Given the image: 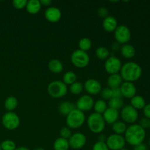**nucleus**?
<instances>
[{"instance_id": "1", "label": "nucleus", "mask_w": 150, "mask_h": 150, "mask_svg": "<svg viewBox=\"0 0 150 150\" xmlns=\"http://www.w3.org/2000/svg\"><path fill=\"white\" fill-rule=\"evenodd\" d=\"M125 139L128 144L135 146L142 144L146 138V130L139 124L130 125L125 133Z\"/></svg>"}, {"instance_id": "2", "label": "nucleus", "mask_w": 150, "mask_h": 150, "mask_svg": "<svg viewBox=\"0 0 150 150\" xmlns=\"http://www.w3.org/2000/svg\"><path fill=\"white\" fill-rule=\"evenodd\" d=\"M120 73L122 80L133 83L142 77V68L138 63L134 62H127L122 64Z\"/></svg>"}, {"instance_id": "3", "label": "nucleus", "mask_w": 150, "mask_h": 150, "mask_svg": "<svg viewBox=\"0 0 150 150\" xmlns=\"http://www.w3.org/2000/svg\"><path fill=\"white\" fill-rule=\"evenodd\" d=\"M89 130L95 134H100L105 130V122L102 114L92 113L88 117L86 120Z\"/></svg>"}, {"instance_id": "4", "label": "nucleus", "mask_w": 150, "mask_h": 150, "mask_svg": "<svg viewBox=\"0 0 150 150\" xmlns=\"http://www.w3.org/2000/svg\"><path fill=\"white\" fill-rule=\"evenodd\" d=\"M86 121V116L84 112L74 108L66 117V125L70 129H78L83 126Z\"/></svg>"}, {"instance_id": "5", "label": "nucleus", "mask_w": 150, "mask_h": 150, "mask_svg": "<svg viewBox=\"0 0 150 150\" xmlns=\"http://www.w3.org/2000/svg\"><path fill=\"white\" fill-rule=\"evenodd\" d=\"M67 85L63 83L62 81H51L47 87L48 93L53 98H62L67 93Z\"/></svg>"}, {"instance_id": "6", "label": "nucleus", "mask_w": 150, "mask_h": 150, "mask_svg": "<svg viewBox=\"0 0 150 150\" xmlns=\"http://www.w3.org/2000/svg\"><path fill=\"white\" fill-rule=\"evenodd\" d=\"M70 61L75 67L78 68H84L89 65L90 57L86 52L77 49L72 53Z\"/></svg>"}, {"instance_id": "7", "label": "nucleus", "mask_w": 150, "mask_h": 150, "mask_svg": "<svg viewBox=\"0 0 150 150\" xmlns=\"http://www.w3.org/2000/svg\"><path fill=\"white\" fill-rule=\"evenodd\" d=\"M20 118L18 115L13 111L7 112L2 116L1 123L7 130H14L20 125Z\"/></svg>"}, {"instance_id": "8", "label": "nucleus", "mask_w": 150, "mask_h": 150, "mask_svg": "<svg viewBox=\"0 0 150 150\" xmlns=\"http://www.w3.org/2000/svg\"><path fill=\"white\" fill-rule=\"evenodd\" d=\"M120 117L125 123L133 125L135 124L139 119V112L130 105H125L121 110Z\"/></svg>"}, {"instance_id": "9", "label": "nucleus", "mask_w": 150, "mask_h": 150, "mask_svg": "<svg viewBox=\"0 0 150 150\" xmlns=\"http://www.w3.org/2000/svg\"><path fill=\"white\" fill-rule=\"evenodd\" d=\"M114 33L116 42L120 43V45L128 43L131 39V32L125 25H119Z\"/></svg>"}, {"instance_id": "10", "label": "nucleus", "mask_w": 150, "mask_h": 150, "mask_svg": "<svg viewBox=\"0 0 150 150\" xmlns=\"http://www.w3.org/2000/svg\"><path fill=\"white\" fill-rule=\"evenodd\" d=\"M122 62L115 56H110L105 61L104 68L109 75L118 74L122 68Z\"/></svg>"}, {"instance_id": "11", "label": "nucleus", "mask_w": 150, "mask_h": 150, "mask_svg": "<svg viewBox=\"0 0 150 150\" xmlns=\"http://www.w3.org/2000/svg\"><path fill=\"white\" fill-rule=\"evenodd\" d=\"M105 144L109 150H120L125 148L126 142L124 136L114 133L107 137Z\"/></svg>"}, {"instance_id": "12", "label": "nucleus", "mask_w": 150, "mask_h": 150, "mask_svg": "<svg viewBox=\"0 0 150 150\" xmlns=\"http://www.w3.org/2000/svg\"><path fill=\"white\" fill-rule=\"evenodd\" d=\"M94 103L95 101L91 95H84L81 96L78 99L76 103V108L83 112H85V111H90L92 108H93Z\"/></svg>"}, {"instance_id": "13", "label": "nucleus", "mask_w": 150, "mask_h": 150, "mask_svg": "<svg viewBox=\"0 0 150 150\" xmlns=\"http://www.w3.org/2000/svg\"><path fill=\"white\" fill-rule=\"evenodd\" d=\"M70 147L73 149H80L85 146L86 143V137L83 133H73L71 137L68 139Z\"/></svg>"}, {"instance_id": "14", "label": "nucleus", "mask_w": 150, "mask_h": 150, "mask_svg": "<svg viewBox=\"0 0 150 150\" xmlns=\"http://www.w3.org/2000/svg\"><path fill=\"white\" fill-rule=\"evenodd\" d=\"M83 89H85L89 95H97L102 90V85L97 79H87L83 83Z\"/></svg>"}, {"instance_id": "15", "label": "nucleus", "mask_w": 150, "mask_h": 150, "mask_svg": "<svg viewBox=\"0 0 150 150\" xmlns=\"http://www.w3.org/2000/svg\"><path fill=\"white\" fill-rule=\"evenodd\" d=\"M45 19L51 23H57L62 18V12L56 7H49L45 10L44 13Z\"/></svg>"}, {"instance_id": "16", "label": "nucleus", "mask_w": 150, "mask_h": 150, "mask_svg": "<svg viewBox=\"0 0 150 150\" xmlns=\"http://www.w3.org/2000/svg\"><path fill=\"white\" fill-rule=\"evenodd\" d=\"M120 90L122 92V96L125 98L131 99L132 98L136 95L137 89L134 83L131 82L125 81L120 86Z\"/></svg>"}, {"instance_id": "17", "label": "nucleus", "mask_w": 150, "mask_h": 150, "mask_svg": "<svg viewBox=\"0 0 150 150\" xmlns=\"http://www.w3.org/2000/svg\"><path fill=\"white\" fill-rule=\"evenodd\" d=\"M102 115L105 120V124L111 125L118 121L120 117V111L118 110L114 109V108H109V107H108V108L105 110V111Z\"/></svg>"}, {"instance_id": "18", "label": "nucleus", "mask_w": 150, "mask_h": 150, "mask_svg": "<svg viewBox=\"0 0 150 150\" xmlns=\"http://www.w3.org/2000/svg\"><path fill=\"white\" fill-rule=\"evenodd\" d=\"M102 26L104 30L106 31V32H114L119 25L116 18H114L112 16H108V17L103 19Z\"/></svg>"}, {"instance_id": "19", "label": "nucleus", "mask_w": 150, "mask_h": 150, "mask_svg": "<svg viewBox=\"0 0 150 150\" xmlns=\"http://www.w3.org/2000/svg\"><path fill=\"white\" fill-rule=\"evenodd\" d=\"M123 83V80L120 74L110 75L107 79V85L110 89H115V88L120 87L122 83Z\"/></svg>"}, {"instance_id": "20", "label": "nucleus", "mask_w": 150, "mask_h": 150, "mask_svg": "<svg viewBox=\"0 0 150 150\" xmlns=\"http://www.w3.org/2000/svg\"><path fill=\"white\" fill-rule=\"evenodd\" d=\"M121 55L125 59H132L136 55V49L131 44H125L120 48Z\"/></svg>"}, {"instance_id": "21", "label": "nucleus", "mask_w": 150, "mask_h": 150, "mask_svg": "<svg viewBox=\"0 0 150 150\" xmlns=\"http://www.w3.org/2000/svg\"><path fill=\"white\" fill-rule=\"evenodd\" d=\"M74 108H76V105L72 102L64 101L61 103L58 107V111L60 114L67 117Z\"/></svg>"}, {"instance_id": "22", "label": "nucleus", "mask_w": 150, "mask_h": 150, "mask_svg": "<svg viewBox=\"0 0 150 150\" xmlns=\"http://www.w3.org/2000/svg\"><path fill=\"white\" fill-rule=\"evenodd\" d=\"M40 2L39 0H30L27 1V4L26 6V11L31 15H36L38 14L41 10Z\"/></svg>"}, {"instance_id": "23", "label": "nucleus", "mask_w": 150, "mask_h": 150, "mask_svg": "<svg viewBox=\"0 0 150 150\" xmlns=\"http://www.w3.org/2000/svg\"><path fill=\"white\" fill-rule=\"evenodd\" d=\"M48 70L53 73H60L62 72L64 67H63V64L60 60L57 59H53L50 60L48 64Z\"/></svg>"}, {"instance_id": "24", "label": "nucleus", "mask_w": 150, "mask_h": 150, "mask_svg": "<svg viewBox=\"0 0 150 150\" xmlns=\"http://www.w3.org/2000/svg\"><path fill=\"white\" fill-rule=\"evenodd\" d=\"M146 104L145 99L142 96H140V95H136L130 99V105L133 106L137 111L138 110L143 109L145 105H146Z\"/></svg>"}, {"instance_id": "25", "label": "nucleus", "mask_w": 150, "mask_h": 150, "mask_svg": "<svg viewBox=\"0 0 150 150\" xmlns=\"http://www.w3.org/2000/svg\"><path fill=\"white\" fill-rule=\"evenodd\" d=\"M111 128H112L114 134L122 136V134H125V133L126 132L127 127L126 123H125L122 121H119L118 120L113 125H111Z\"/></svg>"}, {"instance_id": "26", "label": "nucleus", "mask_w": 150, "mask_h": 150, "mask_svg": "<svg viewBox=\"0 0 150 150\" xmlns=\"http://www.w3.org/2000/svg\"><path fill=\"white\" fill-rule=\"evenodd\" d=\"M18 104V102L17 98L14 96H10L6 98L4 105V108L7 110V112H10V111H13V110L17 108Z\"/></svg>"}, {"instance_id": "27", "label": "nucleus", "mask_w": 150, "mask_h": 150, "mask_svg": "<svg viewBox=\"0 0 150 150\" xmlns=\"http://www.w3.org/2000/svg\"><path fill=\"white\" fill-rule=\"evenodd\" d=\"M70 148L68 140L63 138H58L54 142V150H68Z\"/></svg>"}, {"instance_id": "28", "label": "nucleus", "mask_w": 150, "mask_h": 150, "mask_svg": "<svg viewBox=\"0 0 150 150\" xmlns=\"http://www.w3.org/2000/svg\"><path fill=\"white\" fill-rule=\"evenodd\" d=\"M125 106V103L122 98H112L111 100H108V107L111 108H114L116 110L122 109Z\"/></svg>"}, {"instance_id": "29", "label": "nucleus", "mask_w": 150, "mask_h": 150, "mask_svg": "<svg viewBox=\"0 0 150 150\" xmlns=\"http://www.w3.org/2000/svg\"><path fill=\"white\" fill-rule=\"evenodd\" d=\"M94 111L95 113L99 114H103L105 111V110L108 108V103L103 100L100 99L97 100L94 103Z\"/></svg>"}, {"instance_id": "30", "label": "nucleus", "mask_w": 150, "mask_h": 150, "mask_svg": "<svg viewBox=\"0 0 150 150\" xmlns=\"http://www.w3.org/2000/svg\"><path fill=\"white\" fill-rule=\"evenodd\" d=\"M95 55L100 60H106L110 57V51L106 47L100 46L95 51Z\"/></svg>"}, {"instance_id": "31", "label": "nucleus", "mask_w": 150, "mask_h": 150, "mask_svg": "<svg viewBox=\"0 0 150 150\" xmlns=\"http://www.w3.org/2000/svg\"><path fill=\"white\" fill-rule=\"evenodd\" d=\"M79 49L81 51H85V52H87L88 51L91 49L92 45V42L91 41V40L88 38H83L79 40Z\"/></svg>"}, {"instance_id": "32", "label": "nucleus", "mask_w": 150, "mask_h": 150, "mask_svg": "<svg viewBox=\"0 0 150 150\" xmlns=\"http://www.w3.org/2000/svg\"><path fill=\"white\" fill-rule=\"evenodd\" d=\"M63 83L66 85H71L77 81V76L74 72H66L63 76Z\"/></svg>"}, {"instance_id": "33", "label": "nucleus", "mask_w": 150, "mask_h": 150, "mask_svg": "<svg viewBox=\"0 0 150 150\" xmlns=\"http://www.w3.org/2000/svg\"><path fill=\"white\" fill-rule=\"evenodd\" d=\"M83 90V84L81 82L76 81L70 86V92L73 95H79Z\"/></svg>"}, {"instance_id": "34", "label": "nucleus", "mask_w": 150, "mask_h": 150, "mask_svg": "<svg viewBox=\"0 0 150 150\" xmlns=\"http://www.w3.org/2000/svg\"><path fill=\"white\" fill-rule=\"evenodd\" d=\"M100 95L101 97V99L103 100H109L113 98L112 89L108 87L102 89V90L100 92Z\"/></svg>"}, {"instance_id": "35", "label": "nucleus", "mask_w": 150, "mask_h": 150, "mask_svg": "<svg viewBox=\"0 0 150 150\" xmlns=\"http://www.w3.org/2000/svg\"><path fill=\"white\" fill-rule=\"evenodd\" d=\"M1 150H16V144L13 141L7 139L4 140L2 143L1 144Z\"/></svg>"}, {"instance_id": "36", "label": "nucleus", "mask_w": 150, "mask_h": 150, "mask_svg": "<svg viewBox=\"0 0 150 150\" xmlns=\"http://www.w3.org/2000/svg\"><path fill=\"white\" fill-rule=\"evenodd\" d=\"M72 131H71V129L69 128L68 127H64L62 128H61L59 131V135H60V137L63 138L64 139H67L68 140L72 136Z\"/></svg>"}, {"instance_id": "37", "label": "nucleus", "mask_w": 150, "mask_h": 150, "mask_svg": "<svg viewBox=\"0 0 150 150\" xmlns=\"http://www.w3.org/2000/svg\"><path fill=\"white\" fill-rule=\"evenodd\" d=\"M27 1L26 0H14L13 1V6L17 10H22L26 8Z\"/></svg>"}, {"instance_id": "38", "label": "nucleus", "mask_w": 150, "mask_h": 150, "mask_svg": "<svg viewBox=\"0 0 150 150\" xmlns=\"http://www.w3.org/2000/svg\"><path fill=\"white\" fill-rule=\"evenodd\" d=\"M92 150H109L105 142H97L92 146Z\"/></svg>"}, {"instance_id": "39", "label": "nucleus", "mask_w": 150, "mask_h": 150, "mask_svg": "<svg viewBox=\"0 0 150 150\" xmlns=\"http://www.w3.org/2000/svg\"><path fill=\"white\" fill-rule=\"evenodd\" d=\"M98 15L99 17L102 18H105L108 16V10L106 7H100L98 8Z\"/></svg>"}, {"instance_id": "40", "label": "nucleus", "mask_w": 150, "mask_h": 150, "mask_svg": "<svg viewBox=\"0 0 150 150\" xmlns=\"http://www.w3.org/2000/svg\"><path fill=\"white\" fill-rule=\"evenodd\" d=\"M139 125L142 127V128L144 129V130H146V129L147 128H149L150 120L146 118L145 117H143V118H142L140 120H139Z\"/></svg>"}, {"instance_id": "41", "label": "nucleus", "mask_w": 150, "mask_h": 150, "mask_svg": "<svg viewBox=\"0 0 150 150\" xmlns=\"http://www.w3.org/2000/svg\"><path fill=\"white\" fill-rule=\"evenodd\" d=\"M112 94H113V98H122L121 90H120V87L112 89Z\"/></svg>"}, {"instance_id": "42", "label": "nucleus", "mask_w": 150, "mask_h": 150, "mask_svg": "<svg viewBox=\"0 0 150 150\" xmlns=\"http://www.w3.org/2000/svg\"><path fill=\"white\" fill-rule=\"evenodd\" d=\"M143 112L145 117L150 120V103L146 104L144 108H143Z\"/></svg>"}, {"instance_id": "43", "label": "nucleus", "mask_w": 150, "mask_h": 150, "mask_svg": "<svg viewBox=\"0 0 150 150\" xmlns=\"http://www.w3.org/2000/svg\"><path fill=\"white\" fill-rule=\"evenodd\" d=\"M133 150H148V148L147 146H146L145 144L142 143L140 144L135 146L134 148H133Z\"/></svg>"}, {"instance_id": "44", "label": "nucleus", "mask_w": 150, "mask_h": 150, "mask_svg": "<svg viewBox=\"0 0 150 150\" xmlns=\"http://www.w3.org/2000/svg\"><path fill=\"white\" fill-rule=\"evenodd\" d=\"M40 2L41 5L42 6H45V7H49L50 5L52 4V1H51V0H40Z\"/></svg>"}, {"instance_id": "45", "label": "nucleus", "mask_w": 150, "mask_h": 150, "mask_svg": "<svg viewBox=\"0 0 150 150\" xmlns=\"http://www.w3.org/2000/svg\"><path fill=\"white\" fill-rule=\"evenodd\" d=\"M120 48H121L120 44L118 43L117 42H115L113 43L112 47H111V49H112L114 51H117L118 50H120Z\"/></svg>"}, {"instance_id": "46", "label": "nucleus", "mask_w": 150, "mask_h": 150, "mask_svg": "<svg viewBox=\"0 0 150 150\" xmlns=\"http://www.w3.org/2000/svg\"><path fill=\"white\" fill-rule=\"evenodd\" d=\"M98 142H105L106 141L107 137L105 134H98Z\"/></svg>"}, {"instance_id": "47", "label": "nucleus", "mask_w": 150, "mask_h": 150, "mask_svg": "<svg viewBox=\"0 0 150 150\" xmlns=\"http://www.w3.org/2000/svg\"><path fill=\"white\" fill-rule=\"evenodd\" d=\"M16 150H30L28 149L27 147H25V146H19V147H17Z\"/></svg>"}, {"instance_id": "48", "label": "nucleus", "mask_w": 150, "mask_h": 150, "mask_svg": "<svg viewBox=\"0 0 150 150\" xmlns=\"http://www.w3.org/2000/svg\"><path fill=\"white\" fill-rule=\"evenodd\" d=\"M35 150H45L43 149V148H41V147H38V148H36Z\"/></svg>"}, {"instance_id": "49", "label": "nucleus", "mask_w": 150, "mask_h": 150, "mask_svg": "<svg viewBox=\"0 0 150 150\" xmlns=\"http://www.w3.org/2000/svg\"><path fill=\"white\" fill-rule=\"evenodd\" d=\"M120 150H128L127 149H126V148H122V149H120Z\"/></svg>"}, {"instance_id": "50", "label": "nucleus", "mask_w": 150, "mask_h": 150, "mask_svg": "<svg viewBox=\"0 0 150 150\" xmlns=\"http://www.w3.org/2000/svg\"><path fill=\"white\" fill-rule=\"evenodd\" d=\"M149 146H150V139H149Z\"/></svg>"}, {"instance_id": "51", "label": "nucleus", "mask_w": 150, "mask_h": 150, "mask_svg": "<svg viewBox=\"0 0 150 150\" xmlns=\"http://www.w3.org/2000/svg\"><path fill=\"white\" fill-rule=\"evenodd\" d=\"M0 150H1V144H0Z\"/></svg>"}, {"instance_id": "52", "label": "nucleus", "mask_w": 150, "mask_h": 150, "mask_svg": "<svg viewBox=\"0 0 150 150\" xmlns=\"http://www.w3.org/2000/svg\"><path fill=\"white\" fill-rule=\"evenodd\" d=\"M149 130H150V126H149Z\"/></svg>"}]
</instances>
